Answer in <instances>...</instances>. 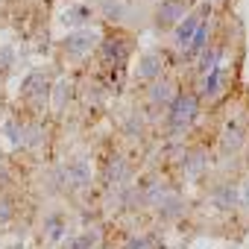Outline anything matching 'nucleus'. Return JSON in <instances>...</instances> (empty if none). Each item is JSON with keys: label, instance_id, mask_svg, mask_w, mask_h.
Returning <instances> with one entry per match:
<instances>
[{"label": "nucleus", "instance_id": "18", "mask_svg": "<svg viewBox=\"0 0 249 249\" xmlns=\"http://www.w3.org/2000/svg\"><path fill=\"white\" fill-rule=\"evenodd\" d=\"M243 144V132H240V126H229L226 129V147L229 150H237Z\"/></svg>", "mask_w": 249, "mask_h": 249}, {"label": "nucleus", "instance_id": "20", "mask_svg": "<svg viewBox=\"0 0 249 249\" xmlns=\"http://www.w3.org/2000/svg\"><path fill=\"white\" fill-rule=\"evenodd\" d=\"M15 217V208H12V202L6 199V196H0V226L3 223H9Z\"/></svg>", "mask_w": 249, "mask_h": 249}, {"label": "nucleus", "instance_id": "21", "mask_svg": "<svg viewBox=\"0 0 249 249\" xmlns=\"http://www.w3.org/2000/svg\"><path fill=\"white\" fill-rule=\"evenodd\" d=\"M240 199H243V205H249V182L243 185V194H240Z\"/></svg>", "mask_w": 249, "mask_h": 249}, {"label": "nucleus", "instance_id": "17", "mask_svg": "<svg viewBox=\"0 0 249 249\" xmlns=\"http://www.w3.org/2000/svg\"><path fill=\"white\" fill-rule=\"evenodd\" d=\"M94 240H97V234H94V231H85V234L73 237V240L68 243V249H94Z\"/></svg>", "mask_w": 249, "mask_h": 249}, {"label": "nucleus", "instance_id": "19", "mask_svg": "<svg viewBox=\"0 0 249 249\" xmlns=\"http://www.w3.org/2000/svg\"><path fill=\"white\" fill-rule=\"evenodd\" d=\"M103 12H106V18H111V21L123 18V6L117 3V0H103Z\"/></svg>", "mask_w": 249, "mask_h": 249}, {"label": "nucleus", "instance_id": "5", "mask_svg": "<svg viewBox=\"0 0 249 249\" xmlns=\"http://www.w3.org/2000/svg\"><path fill=\"white\" fill-rule=\"evenodd\" d=\"M237 202H240V191H237L231 182H223V185L214 188V205H217V208L229 211V208H234Z\"/></svg>", "mask_w": 249, "mask_h": 249}, {"label": "nucleus", "instance_id": "2", "mask_svg": "<svg viewBox=\"0 0 249 249\" xmlns=\"http://www.w3.org/2000/svg\"><path fill=\"white\" fill-rule=\"evenodd\" d=\"M208 12H211V6H202L199 12L185 15V18L176 24V30H173V44H176V47H182V50H188V44H191V38H194V33H196V27H199L202 15H208Z\"/></svg>", "mask_w": 249, "mask_h": 249}, {"label": "nucleus", "instance_id": "7", "mask_svg": "<svg viewBox=\"0 0 249 249\" xmlns=\"http://www.w3.org/2000/svg\"><path fill=\"white\" fill-rule=\"evenodd\" d=\"M161 68H164V56H161V53H147V56L141 59L138 73H141L144 79H159V76H161Z\"/></svg>", "mask_w": 249, "mask_h": 249}, {"label": "nucleus", "instance_id": "6", "mask_svg": "<svg viewBox=\"0 0 249 249\" xmlns=\"http://www.w3.org/2000/svg\"><path fill=\"white\" fill-rule=\"evenodd\" d=\"M65 179H68L71 185H76V188H85V185L91 182V170H88V164H85L82 159H73V161H68V167H65Z\"/></svg>", "mask_w": 249, "mask_h": 249}, {"label": "nucleus", "instance_id": "4", "mask_svg": "<svg viewBox=\"0 0 249 249\" xmlns=\"http://www.w3.org/2000/svg\"><path fill=\"white\" fill-rule=\"evenodd\" d=\"M94 33H88V30H82V33H73V36H68L65 38V53L68 56H82V53H88L91 47H94Z\"/></svg>", "mask_w": 249, "mask_h": 249}, {"label": "nucleus", "instance_id": "11", "mask_svg": "<svg viewBox=\"0 0 249 249\" xmlns=\"http://www.w3.org/2000/svg\"><path fill=\"white\" fill-rule=\"evenodd\" d=\"M205 38H208V24H205V21H199L196 33H194V38H191V44H188V50H185V53H188V59L205 50Z\"/></svg>", "mask_w": 249, "mask_h": 249}, {"label": "nucleus", "instance_id": "22", "mask_svg": "<svg viewBox=\"0 0 249 249\" xmlns=\"http://www.w3.org/2000/svg\"><path fill=\"white\" fill-rule=\"evenodd\" d=\"M15 249H24V246H15Z\"/></svg>", "mask_w": 249, "mask_h": 249}, {"label": "nucleus", "instance_id": "3", "mask_svg": "<svg viewBox=\"0 0 249 249\" xmlns=\"http://www.w3.org/2000/svg\"><path fill=\"white\" fill-rule=\"evenodd\" d=\"M182 18H185V3H182V0H161L159 9H156L159 30H173Z\"/></svg>", "mask_w": 249, "mask_h": 249}, {"label": "nucleus", "instance_id": "16", "mask_svg": "<svg viewBox=\"0 0 249 249\" xmlns=\"http://www.w3.org/2000/svg\"><path fill=\"white\" fill-rule=\"evenodd\" d=\"M44 229H47L50 237H62V231H65V220H62V214H47Z\"/></svg>", "mask_w": 249, "mask_h": 249}, {"label": "nucleus", "instance_id": "9", "mask_svg": "<svg viewBox=\"0 0 249 249\" xmlns=\"http://www.w3.org/2000/svg\"><path fill=\"white\" fill-rule=\"evenodd\" d=\"M103 56L108 62H114V65H120V62H126V56H129V44H123L120 38L117 41L108 38V41H103Z\"/></svg>", "mask_w": 249, "mask_h": 249}, {"label": "nucleus", "instance_id": "14", "mask_svg": "<svg viewBox=\"0 0 249 249\" xmlns=\"http://www.w3.org/2000/svg\"><path fill=\"white\" fill-rule=\"evenodd\" d=\"M159 214H161L164 220H173V217H179V214H182V202H179L176 196L161 199V202H159Z\"/></svg>", "mask_w": 249, "mask_h": 249}, {"label": "nucleus", "instance_id": "15", "mask_svg": "<svg viewBox=\"0 0 249 249\" xmlns=\"http://www.w3.org/2000/svg\"><path fill=\"white\" fill-rule=\"evenodd\" d=\"M88 18H91V9H88V6H73V9L65 12V24H73V27L85 24Z\"/></svg>", "mask_w": 249, "mask_h": 249}, {"label": "nucleus", "instance_id": "10", "mask_svg": "<svg viewBox=\"0 0 249 249\" xmlns=\"http://www.w3.org/2000/svg\"><path fill=\"white\" fill-rule=\"evenodd\" d=\"M150 97H153L156 103H161V106H170V100L176 97L173 82H167V79H156V82H153V88H150Z\"/></svg>", "mask_w": 249, "mask_h": 249}, {"label": "nucleus", "instance_id": "8", "mask_svg": "<svg viewBox=\"0 0 249 249\" xmlns=\"http://www.w3.org/2000/svg\"><path fill=\"white\" fill-rule=\"evenodd\" d=\"M220 85H223V71H220V65H217V68H211V71L205 73V79H202V88H199V97H205V100H214V97L220 94Z\"/></svg>", "mask_w": 249, "mask_h": 249}, {"label": "nucleus", "instance_id": "1", "mask_svg": "<svg viewBox=\"0 0 249 249\" xmlns=\"http://www.w3.org/2000/svg\"><path fill=\"white\" fill-rule=\"evenodd\" d=\"M196 111H199V97L196 94H176L173 100H170V111H167V120H170V126H173V132H182L188 123L196 117Z\"/></svg>", "mask_w": 249, "mask_h": 249}, {"label": "nucleus", "instance_id": "12", "mask_svg": "<svg viewBox=\"0 0 249 249\" xmlns=\"http://www.w3.org/2000/svg\"><path fill=\"white\" fill-rule=\"evenodd\" d=\"M126 176H129V167L123 164V159H114V161H108V182H111V185L126 182Z\"/></svg>", "mask_w": 249, "mask_h": 249}, {"label": "nucleus", "instance_id": "13", "mask_svg": "<svg viewBox=\"0 0 249 249\" xmlns=\"http://www.w3.org/2000/svg\"><path fill=\"white\" fill-rule=\"evenodd\" d=\"M220 56H223V50H220V47H211V50H202V59H199V73H208L211 68H217V62H220Z\"/></svg>", "mask_w": 249, "mask_h": 249}]
</instances>
